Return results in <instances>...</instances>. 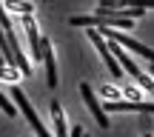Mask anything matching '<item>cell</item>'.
<instances>
[{
    "instance_id": "10",
    "label": "cell",
    "mask_w": 154,
    "mask_h": 137,
    "mask_svg": "<svg viewBox=\"0 0 154 137\" xmlns=\"http://www.w3.org/2000/svg\"><path fill=\"white\" fill-rule=\"evenodd\" d=\"M0 109H3V111H6V114H9V117H11V114H14V106H11V103H9V97H6V94H3V92H0Z\"/></svg>"
},
{
    "instance_id": "6",
    "label": "cell",
    "mask_w": 154,
    "mask_h": 137,
    "mask_svg": "<svg viewBox=\"0 0 154 137\" xmlns=\"http://www.w3.org/2000/svg\"><path fill=\"white\" fill-rule=\"evenodd\" d=\"M80 94H83V100H86V106L91 109L94 120L100 123V129H106V126H109V117L103 114V109H100V103H97V97H94V92H91V86H88V83H80Z\"/></svg>"
},
{
    "instance_id": "8",
    "label": "cell",
    "mask_w": 154,
    "mask_h": 137,
    "mask_svg": "<svg viewBox=\"0 0 154 137\" xmlns=\"http://www.w3.org/2000/svg\"><path fill=\"white\" fill-rule=\"evenodd\" d=\"M51 117H54V134L57 137H69V134H72L69 126H66V117H63V109H60L57 100H51Z\"/></svg>"
},
{
    "instance_id": "7",
    "label": "cell",
    "mask_w": 154,
    "mask_h": 137,
    "mask_svg": "<svg viewBox=\"0 0 154 137\" xmlns=\"http://www.w3.org/2000/svg\"><path fill=\"white\" fill-rule=\"evenodd\" d=\"M43 63H46V80H49V86L54 89L57 86V66H54V51H51V43L43 37Z\"/></svg>"
},
{
    "instance_id": "5",
    "label": "cell",
    "mask_w": 154,
    "mask_h": 137,
    "mask_svg": "<svg viewBox=\"0 0 154 137\" xmlns=\"http://www.w3.org/2000/svg\"><path fill=\"white\" fill-rule=\"evenodd\" d=\"M106 111H146V114H154V103H149V100H117V103H106Z\"/></svg>"
},
{
    "instance_id": "11",
    "label": "cell",
    "mask_w": 154,
    "mask_h": 137,
    "mask_svg": "<svg viewBox=\"0 0 154 137\" xmlns=\"http://www.w3.org/2000/svg\"><path fill=\"white\" fill-rule=\"evenodd\" d=\"M3 63H6V57H3V49H0V69H3Z\"/></svg>"
},
{
    "instance_id": "2",
    "label": "cell",
    "mask_w": 154,
    "mask_h": 137,
    "mask_svg": "<svg viewBox=\"0 0 154 137\" xmlns=\"http://www.w3.org/2000/svg\"><path fill=\"white\" fill-rule=\"evenodd\" d=\"M100 34H103V37H109L111 43H117V46H126V49H131V51H137V54H143L146 60L154 66V49H149V46H143V43H137V40H131V37H126V34L117 32V29H100Z\"/></svg>"
},
{
    "instance_id": "9",
    "label": "cell",
    "mask_w": 154,
    "mask_h": 137,
    "mask_svg": "<svg viewBox=\"0 0 154 137\" xmlns=\"http://www.w3.org/2000/svg\"><path fill=\"white\" fill-rule=\"evenodd\" d=\"M6 9H9V11H20L23 17H32L34 14V6L32 3H9Z\"/></svg>"
},
{
    "instance_id": "12",
    "label": "cell",
    "mask_w": 154,
    "mask_h": 137,
    "mask_svg": "<svg viewBox=\"0 0 154 137\" xmlns=\"http://www.w3.org/2000/svg\"><path fill=\"white\" fill-rule=\"evenodd\" d=\"M143 9H154V3H146V6H143Z\"/></svg>"
},
{
    "instance_id": "14",
    "label": "cell",
    "mask_w": 154,
    "mask_h": 137,
    "mask_svg": "<svg viewBox=\"0 0 154 137\" xmlns=\"http://www.w3.org/2000/svg\"><path fill=\"white\" fill-rule=\"evenodd\" d=\"M146 137H151V134H146Z\"/></svg>"
},
{
    "instance_id": "13",
    "label": "cell",
    "mask_w": 154,
    "mask_h": 137,
    "mask_svg": "<svg viewBox=\"0 0 154 137\" xmlns=\"http://www.w3.org/2000/svg\"><path fill=\"white\" fill-rule=\"evenodd\" d=\"M151 77H154V66H151Z\"/></svg>"
},
{
    "instance_id": "3",
    "label": "cell",
    "mask_w": 154,
    "mask_h": 137,
    "mask_svg": "<svg viewBox=\"0 0 154 137\" xmlns=\"http://www.w3.org/2000/svg\"><path fill=\"white\" fill-rule=\"evenodd\" d=\"M0 26H3L6 37H9L11 54L17 57V69H20V74H32V66H29V60H26V54H23V49L17 46V37H14V32H11V20L6 17V9H3V6H0Z\"/></svg>"
},
{
    "instance_id": "4",
    "label": "cell",
    "mask_w": 154,
    "mask_h": 137,
    "mask_svg": "<svg viewBox=\"0 0 154 137\" xmlns=\"http://www.w3.org/2000/svg\"><path fill=\"white\" fill-rule=\"evenodd\" d=\"M88 37H91V43L100 49V54H103V60H106V66H109V71L117 77V80H120V77H123V66L117 63V57L111 54V49H109V43H106V37L97 32V29H91V32H88Z\"/></svg>"
},
{
    "instance_id": "1",
    "label": "cell",
    "mask_w": 154,
    "mask_h": 137,
    "mask_svg": "<svg viewBox=\"0 0 154 137\" xmlns=\"http://www.w3.org/2000/svg\"><path fill=\"white\" fill-rule=\"evenodd\" d=\"M11 97H14V106H17V109H20V111H23V114H26V120L32 123V129H34V132H37V137H51L49 132H46V126H43V123H40L37 111L32 109V103H29V100H26V92H23L20 86H11Z\"/></svg>"
}]
</instances>
